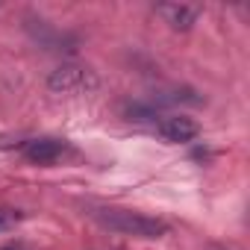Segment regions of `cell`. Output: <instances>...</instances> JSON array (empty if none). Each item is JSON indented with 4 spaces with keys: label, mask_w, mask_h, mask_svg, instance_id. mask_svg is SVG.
<instances>
[{
    "label": "cell",
    "mask_w": 250,
    "mask_h": 250,
    "mask_svg": "<svg viewBox=\"0 0 250 250\" xmlns=\"http://www.w3.org/2000/svg\"><path fill=\"white\" fill-rule=\"evenodd\" d=\"M91 218L112 229V232H121V235H133V238H162L168 235V224L159 221V218H150V215H142V212H133V209H91Z\"/></svg>",
    "instance_id": "cell-1"
},
{
    "label": "cell",
    "mask_w": 250,
    "mask_h": 250,
    "mask_svg": "<svg viewBox=\"0 0 250 250\" xmlns=\"http://www.w3.org/2000/svg\"><path fill=\"white\" fill-rule=\"evenodd\" d=\"M47 88L56 94H85V91L97 88V74L85 65L68 62V65H59L56 71H50Z\"/></svg>",
    "instance_id": "cell-2"
},
{
    "label": "cell",
    "mask_w": 250,
    "mask_h": 250,
    "mask_svg": "<svg viewBox=\"0 0 250 250\" xmlns=\"http://www.w3.org/2000/svg\"><path fill=\"white\" fill-rule=\"evenodd\" d=\"M159 136L174 142V145H186V142H194L200 136V124L188 115H168L159 121Z\"/></svg>",
    "instance_id": "cell-3"
},
{
    "label": "cell",
    "mask_w": 250,
    "mask_h": 250,
    "mask_svg": "<svg viewBox=\"0 0 250 250\" xmlns=\"http://www.w3.org/2000/svg\"><path fill=\"white\" fill-rule=\"evenodd\" d=\"M21 150H24V156L30 162L50 165V162H56L65 153V142H59V139H30V142L21 145Z\"/></svg>",
    "instance_id": "cell-4"
},
{
    "label": "cell",
    "mask_w": 250,
    "mask_h": 250,
    "mask_svg": "<svg viewBox=\"0 0 250 250\" xmlns=\"http://www.w3.org/2000/svg\"><path fill=\"white\" fill-rule=\"evenodd\" d=\"M156 12L165 18V24H171V30H188L200 15L197 6H183V3H162L156 6Z\"/></svg>",
    "instance_id": "cell-5"
},
{
    "label": "cell",
    "mask_w": 250,
    "mask_h": 250,
    "mask_svg": "<svg viewBox=\"0 0 250 250\" xmlns=\"http://www.w3.org/2000/svg\"><path fill=\"white\" fill-rule=\"evenodd\" d=\"M24 218V212L21 209H9V206H0V232L3 229H12L18 221Z\"/></svg>",
    "instance_id": "cell-6"
},
{
    "label": "cell",
    "mask_w": 250,
    "mask_h": 250,
    "mask_svg": "<svg viewBox=\"0 0 250 250\" xmlns=\"http://www.w3.org/2000/svg\"><path fill=\"white\" fill-rule=\"evenodd\" d=\"M0 250H21V247H15V244H9V247H0Z\"/></svg>",
    "instance_id": "cell-7"
}]
</instances>
